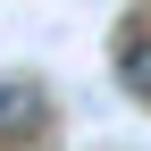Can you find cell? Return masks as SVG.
I'll return each mask as SVG.
<instances>
[{
	"mask_svg": "<svg viewBox=\"0 0 151 151\" xmlns=\"http://www.w3.org/2000/svg\"><path fill=\"white\" fill-rule=\"evenodd\" d=\"M34 126H42V92H34L25 76H0V143L34 134Z\"/></svg>",
	"mask_w": 151,
	"mask_h": 151,
	"instance_id": "obj_1",
	"label": "cell"
},
{
	"mask_svg": "<svg viewBox=\"0 0 151 151\" xmlns=\"http://www.w3.org/2000/svg\"><path fill=\"white\" fill-rule=\"evenodd\" d=\"M118 84L134 92V101H151V34H143V25L118 34Z\"/></svg>",
	"mask_w": 151,
	"mask_h": 151,
	"instance_id": "obj_2",
	"label": "cell"
}]
</instances>
